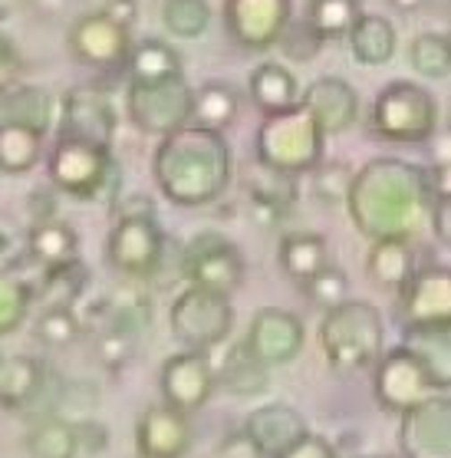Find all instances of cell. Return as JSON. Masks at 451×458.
<instances>
[{
    "label": "cell",
    "mask_w": 451,
    "mask_h": 458,
    "mask_svg": "<svg viewBox=\"0 0 451 458\" xmlns=\"http://www.w3.org/2000/svg\"><path fill=\"white\" fill-rule=\"evenodd\" d=\"M347 208L369 241H412L431 211L429 172L402 158H372L353 172Z\"/></svg>",
    "instance_id": "obj_1"
},
{
    "label": "cell",
    "mask_w": 451,
    "mask_h": 458,
    "mask_svg": "<svg viewBox=\"0 0 451 458\" xmlns=\"http://www.w3.org/2000/svg\"><path fill=\"white\" fill-rule=\"evenodd\" d=\"M152 172L155 185L171 205L201 208L218 201L231 185V146L218 129L188 123L158 142Z\"/></svg>",
    "instance_id": "obj_2"
},
{
    "label": "cell",
    "mask_w": 451,
    "mask_h": 458,
    "mask_svg": "<svg viewBox=\"0 0 451 458\" xmlns=\"http://www.w3.org/2000/svg\"><path fill=\"white\" fill-rule=\"evenodd\" d=\"M320 350L336 373L372 369L386 350V323L369 301H343L320 323Z\"/></svg>",
    "instance_id": "obj_3"
},
{
    "label": "cell",
    "mask_w": 451,
    "mask_h": 458,
    "mask_svg": "<svg viewBox=\"0 0 451 458\" xmlns=\"http://www.w3.org/2000/svg\"><path fill=\"white\" fill-rule=\"evenodd\" d=\"M323 148L326 132L304 103L287 113L263 115L261 129H257V158L263 165L290 172V175H304V172L320 168Z\"/></svg>",
    "instance_id": "obj_4"
},
{
    "label": "cell",
    "mask_w": 451,
    "mask_h": 458,
    "mask_svg": "<svg viewBox=\"0 0 451 458\" xmlns=\"http://www.w3.org/2000/svg\"><path fill=\"white\" fill-rule=\"evenodd\" d=\"M50 182L56 191L70 199L96 201L119 195V165L113 148L86 142V139L60 136L56 148L50 152Z\"/></svg>",
    "instance_id": "obj_5"
},
{
    "label": "cell",
    "mask_w": 451,
    "mask_h": 458,
    "mask_svg": "<svg viewBox=\"0 0 451 458\" xmlns=\"http://www.w3.org/2000/svg\"><path fill=\"white\" fill-rule=\"evenodd\" d=\"M369 129L388 142H429L438 129V103L429 89L409 80H396L379 89L369 113Z\"/></svg>",
    "instance_id": "obj_6"
},
{
    "label": "cell",
    "mask_w": 451,
    "mask_h": 458,
    "mask_svg": "<svg viewBox=\"0 0 451 458\" xmlns=\"http://www.w3.org/2000/svg\"><path fill=\"white\" fill-rule=\"evenodd\" d=\"M129 119L146 136L165 139L179 132L181 125L195 115V89L188 86L185 73L162 76V80H132L126 96Z\"/></svg>",
    "instance_id": "obj_7"
},
{
    "label": "cell",
    "mask_w": 451,
    "mask_h": 458,
    "mask_svg": "<svg viewBox=\"0 0 451 458\" xmlns=\"http://www.w3.org/2000/svg\"><path fill=\"white\" fill-rule=\"evenodd\" d=\"M168 323H171L175 340H179L185 350L208 353V350L224 344L228 334H231V327H234L231 297L191 284V287H185V291L171 301Z\"/></svg>",
    "instance_id": "obj_8"
},
{
    "label": "cell",
    "mask_w": 451,
    "mask_h": 458,
    "mask_svg": "<svg viewBox=\"0 0 451 458\" xmlns=\"http://www.w3.org/2000/svg\"><path fill=\"white\" fill-rule=\"evenodd\" d=\"M181 274L195 287L231 297L244 284V258L231 238L218 231H201L181 248Z\"/></svg>",
    "instance_id": "obj_9"
},
{
    "label": "cell",
    "mask_w": 451,
    "mask_h": 458,
    "mask_svg": "<svg viewBox=\"0 0 451 458\" xmlns=\"http://www.w3.org/2000/svg\"><path fill=\"white\" fill-rule=\"evenodd\" d=\"M105 260L113 271L126 274L132 281L158 274L162 260H165V234L155 225V218H148V215L119 218L116 228L105 238Z\"/></svg>",
    "instance_id": "obj_10"
},
{
    "label": "cell",
    "mask_w": 451,
    "mask_h": 458,
    "mask_svg": "<svg viewBox=\"0 0 451 458\" xmlns=\"http://www.w3.org/2000/svg\"><path fill=\"white\" fill-rule=\"evenodd\" d=\"M399 452L405 458H451V396L431 393L402 412Z\"/></svg>",
    "instance_id": "obj_11"
},
{
    "label": "cell",
    "mask_w": 451,
    "mask_h": 458,
    "mask_svg": "<svg viewBox=\"0 0 451 458\" xmlns=\"http://www.w3.org/2000/svg\"><path fill=\"white\" fill-rule=\"evenodd\" d=\"M372 393H376V403L386 412L402 416L405 409L431 396L435 389L429 386V376H425L419 360L412 356V350L399 344L392 350H382V356L372 366Z\"/></svg>",
    "instance_id": "obj_12"
},
{
    "label": "cell",
    "mask_w": 451,
    "mask_h": 458,
    "mask_svg": "<svg viewBox=\"0 0 451 458\" xmlns=\"http://www.w3.org/2000/svg\"><path fill=\"white\" fill-rule=\"evenodd\" d=\"M396 317L402 330L451 323V267L429 264L412 274V281L399 291Z\"/></svg>",
    "instance_id": "obj_13"
},
{
    "label": "cell",
    "mask_w": 451,
    "mask_h": 458,
    "mask_svg": "<svg viewBox=\"0 0 451 458\" xmlns=\"http://www.w3.org/2000/svg\"><path fill=\"white\" fill-rule=\"evenodd\" d=\"M228 33L247 50L277 47L287 23L294 21V0H228L224 4Z\"/></svg>",
    "instance_id": "obj_14"
},
{
    "label": "cell",
    "mask_w": 451,
    "mask_h": 458,
    "mask_svg": "<svg viewBox=\"0 0 451 458\" xmlns=\"http://www.w3.org/2000/svg\"><path fill=\"white\" fill-rule=\"evenodd\" d=\"M162 386V403L181 409V412H198L201 406H208L211 393H214V366H211L208 353L201 350H185V353L168 356L158 376Z\"/></svg>",
    "instance_id": "obj_15"
},
{
    "label": "cell",
    "mask_w": 451,
    "mask_h": 458,
    "mask_svg": "<svg viewBox=\"0 0 451 458\" xmlns=\"http://www.w3.org/2000/svg\"><path fill=\"white\" fill-rule=\"evenodd\" d=\"M70 50L79 63L96 70H122L132 53V30L109 21L103 11L86 13L70 30Z\"/></svg>",
    "instance_id": "obj_16"
},
{
    "label": "cell",
    "mask_w": 451,
    "mask_h": 458,
    "mask_svg": "<svg viewBox=\"0 0 451 458\" xmlns=\"http://www.w3.org/2000/svg\"><path fill=\"white\" fill-rule=\"evenodd\" d=\"M195 445L188 412L168 406H148L136 422V448L142 458H185Z\"/></svg>",
    "instance_id": "obj_17"
},
{
    "label": "cell",
    "mask_w": 451,
    "mask_h": 458,
    "mask_svg": "<svg viewBox=\"0 0 451 458\" xmlns=\"http://www.w3.org/2000/svg\"><path fill=\"white\" fill-rule=\"evenodd\" d=\"M60 136L86 139L96 146L113 148L116 136V109L103 89H70L60 106Z\"/></svg>",
    "instance_id": "obj_18"
},
{
    "label": "cell",
    "mask_w": 451,
    "mask_h": 458,
    "mask_svg": "<svg viewBox=\"0 0 451 458\" xmlns=\"http://www.w3.org/2000/svg\"><path fill=\"white\" fill-rule=\"evenodd\" d=\"M244 344L261 356L267 366H284L304 350V323L284 307H261L254 313Z\"/></svg>",
    "instance_id": "obj_19"
},
{
    "label": "cell",
    "mask_w": 451,
    "mask_h": 458,
    "mask_svg": "<svg viewBox=\"0 0 451 458\" xmlns=\"http://www.w3.org/2000/svg\"><path fill=\"white\" fill-rule=\"evenodd\" d=\"M244 432L261 445V452L267 458H280L284 452H290L310 428H306V419L300 416L294 406L271 403V406L254 409L251 416H247V422H244Z\"/></svg>",
    "instance_id": "obj_20"
},
{
    "label": "cell",
    "mask_w": 451,
    "mask_h": 458,
    "mask_svg": "<svg viewBox=\"0 0 451 458\" xmlns=\"http://www.w3.org/2000/svg\"><path fill=\"white\" fill-rule=\"evenodd\" d=\"M300 103L313 113V119L320 123V129H323L326 136L347 132L359 115L356 89H353L347 80H339V76H323V80H316V83L304 93Z\"/></svg>",
    "instance_id": "obj_21"
},
{
    "label": "cell",
    "mask_w": 451,
    "mask_h": 458,
    "mask_svg": "<svg viewBox=\"0 0 451 458\" xmlns=\"http://www.w3.org/2000/svg\"><path fill=\"white\" fill-rule=\"evenodd\" d=\"M402 346L422 363L435 393L451 389V323L441 327H412L402 336Z\"/></svg>",
    "instance_id": "obj_22"
},
{
    "label": "cell",
    "mask_w": 451,
    "mask_h": 458,
    "mask_svg": "<svg viewBox=\"0 0 451 458\" xmlns=\"http://www.w3.org/2000/svg\"><path fill=\"white\" fill-rule=\"evenodd\" d=\"M214 383H218L228 396H238V399L263 396L267 386H271V366L263 363L247 344H238V346H231V353L224 356L221 369L214 373Z\"/></svg>",
    "instance_id": "obj_23"
},
{
    "label": "cell",
    "mask_w": 451,
    "mask_h": 458,
    "mask_svg": "<svg viewBox=\"0 0 451 458\" xmlns=\"http://www.w3.org/2000/svg\"><path fill=\"white\" fill-rule=\"evenodd\" d=\"M366 271L382 291L399 293L412 281V274L419 271V258H415V248H412L409 241L382 238V241H372V248H369Z\"/></svg>",
    "instance_id": "obj_24"
},
{
    "label": "cell",
    "mask_w": 451,
    "mask_h": 458,
    "mask_svg": "<svg viewBox=\"0 0 451 458\" xmlns=\"http://www.w3.org/2000/svg\"><path fill=\"white\" fill-rule=\"evenodd\" d=\"M247 93H251V103L263 115L287 113V109L300 106V99H304L296 76L280 63H261L251 73V80H247Z\"/></svg>",
    "instance_id": "obj_25"
},
{
    "label": "cell",
    "mask_w": 451,
    "mask_h": 458,
    "mask_svg": "<svg viewBox=\"0 0 451 458\" xmlns=\"http://www.w3.org/2000/svg\"><path fill=\"white\" fill-rule=\"evenodd\" d=\"M46 369L40 360L33 356H7L0 363V409L7 412H21L30 409L37 393L43 389Z\"/></svg>",
    "instance_id": "obj_26"
},
{
    "label": "cell",
    "mask_w": 451,
    "mask_h": 458,
    "mask_svg": "<svg viewBox=\"0 0 451 458\" xmlns=\"http://www.w3.org/2000/svg\"><path fill=\"white\" fill-rule=\"evenodd\" d=\"M21 123L46 136L53 125V96L40 86H17L0 93V123Z\"/></svg>",
    "instance_id": "obj_27"
},
{
    "label": "cell",
    "mask_w": 451,
    "mask_h": 458,
    "mask_svg": "<svg viewBox=\"0 0 451 458\" xmlns=\"http://www.w3.org/2000/svg\"><path fill=\"white\" fill-rule=\"evenodd\" d=\"M349 50L363 66H386L396 56V27L379 13H359L353 30L347 33Z\"/></svg>",
    "instance_id": "obj_28"
},
{
    "label": "cell",
    "mask_w": 451,
    "mask_h": 458,
    "mask_svg": "<svg viewBox=\"0 0 451 458\" xmlns=\"http://www.w3.org/2000/svg\"><path fill=\"white\" fill-rule=\"evenodd\" d=\"M27 254L40 264L43 271L46 267H63V264H73L76 254H79V238L63 221H37L33 231L27 234Z\"/></svg>",
    "instance_id": "obj_29"
},
{
    "label": "cell",
    "mask_w": 451,
    "mask_h": 458,
    "mask_svg": "<svg viewBox=\"0 0 451 458\" xmlns=\"http://www.w3.org/2000/svg\"><path fill=\"white\" fill-rule=\"evenodd\" d=\"M330 264V254H326V238L323 234H313V231H296V234H287L280 241V267L290 281L306 284L310 277L323 271Z\"/></svg>",
    "instance_id": "obj_30"
},
{
    "label": "cell",
    "mask_w": 451,
    "mask_h": 458,
    "mask_svg": "<svg viewBox=\"0 0 451 458\" xmlns=\"http://www.w3.org/2000/svg\"><path fill=\"white\" fill-rule=\"evenodd\" d=\"M244 185H247V195H251L254 201H263V205L277 208L280 215H287V211L294 208L296 175H290V172L263 165L261 158H257V162L247 165V172H244Z\"/></svg>",
    "instance_id": "obj_31"
},
{
    "label": "cell",
    "mask_w": 451,
    "mask_h": 458,
    "mask_svg": "<svg viewBox=\"0 0 451 458\" xmlns=\"http://www.w3.org/2000/svg\"><path fill=\"white\" fill-rule=\"evenodd\" d=\"M43 152V136L33 132L21 123H0V172H11V175H21V172H30L37 162H40Z\"/></svg>",
    "instance_id": "obj_32"
},
{
    "label": "cell",
    "mask_w": 451,
    "mask_h": 458,
    "mask_svg": "<svg viewBox=\"0 0 451 458\" xmlns=\"http://www.w3.org/2000/svg\"><path fill=\"white\" fill-rule=\"evenodd\" d=\"M27 448L33 458H79L76 428L63 416H43L27 436Z\"/></svg>",
    "instance_id": "obj_33"
},
{
    "label": "cell",
    "mask_w": 451,
    "mask_h": 458,
    "mask_svg": "<svg viewBox=\"0 0 451 458\" xmlns=\"http://www.w3.org/2000/svg\"><path fill=\"white\" fill-rule=\"evenodd\" d=\"M89 287V267L73 260L63 267H46L33 301H46V307H73V301Z\"/></svg>",
    "instance_id": "obj_34"
},
{
    "label": "cell",
    "mask_w": 451,
    "mask_h": 458,
    "mask_svg": "<svg viewBox=\"0 0 451 458\" xmlns=\"http://www.w3.org/2000/svg\"><path fill=\"white\" fill-rule=\"evenodd\" d=\"M238 109H241V96L234 93L228 83H205L201 89H195V123L208 125V129H218L224 132L228 125L238 119Z\"/></svg>",
    "instance_id": "obj_35"
},
{
    "label": "cell",
    "mask_w": 451,
    "mask_h": 458,
    "mask_svg": "<svg viewBox=\"0 0 451 458\" xmlns=\"http://www.w3.org/2000/svg\"><path fill=\"white\" fill-rule=\"evenodd\" d=\"M126 66L132 80H162L181 73V56L165 40H142L132 47Z\"/></svg>",
    "instance_id": "obj_36"
},
{
    "label": "cell",
    "mask_w": 451,
    "mask_h": 458,
    "mask_svg": "<svg viewBox=\"0 0 451 458\" xmlns=\"http://www.w3.org/2000/svg\"><path fill=\"white\" fill-rule=\"evenodd\" d=\"M359 4L356 0H310V11L306 21L323 40H336V37H347L353 30V23L359 21Z\"/></svg>",
    "instance_id": "obj_37"
},
{
    "label": "cell",
    "mask_w": 451,
    "mask_h": 458,
    "mask_svg": "<svg viewBox=\"0 0 451 458\" xmlns=\"http://www.w3.org/2000/svg\"><path fill=\"white\" fill-rule=\"evenodd\" d=\"M162 23L171 37L198 40L211 23V4L208 0H165L162 4Z\"/></svg>",
    "instance_id": "obj_38"
},
{
    "label": "cell",
    "mask_w": 451,
    "mask_h": 458,
    "mask_svg": "<svg viewBox=\"0 0 451 458\" xmlns=\"http://www.w3.org/2000/svg\"><path fill=\"white\" fill-rule=\"evenodd\" d=\"M33 336L50 350H63L83 336V320L73 313V307H46L33 323Z\"/></svg>",
    "instance_id": "obj_39"
},
{
    "label": "cell",
    "mask_w": 451,
    "mask_h": 458,
    "mask_svg": "<svg viewBox=\"0 0 451 458\" xmlns=\"http://www.w3.org/2000/svg\"><path fill=\"white\" fill-rule=\"evenodd\" d=\"M412 66L425 80H448L451 76V37L448 33H422L409 50Z\"/></svg>",
    "instance_id": "obj_40"
},
{
    "label": "cell",
    "mask_w": 451,
    "mask_h": 458,
    "mask_svg": "<svg viewBox=\"0 0 451 458\" xmlns=\"http://www.w3.org/2000/svg\"><path fill=\"white\" fill-rule=\"evenodd\" d=\"M33 303V287L21 274L0 271V336L23 327Z\"/></svg>",
    "instance_id": "obj_41"
},
{
    "label": "cell",
    "mask_w": 451,
    "mask_h": 458,
    "mask_svg": "<svg viewBox=\"0 0 451 458\" xmlns=\"http://www.w3.org/2000/svg\"><path fill=\"white\" fill-rule=\"evenodd\" d=\"M152 323V307H148L146 297H129V301H113L105 303V330L126 336V340H136V336L146 334V327Z\"/></svg>",
    "instance_id": "obj_42"
},
{
    "label": "cell",
    "mask_w": 451,
    "mask_h": 458,
    "mask_svg": "<svg viewBox=\"0 0 451 458\" xmlns=\"http://www.w3.org/2000/svg\"><path fill=\"white\" fill-rule=\"evenodd\" d=\"M300 287H304L306 297H310L316 307H323V310H333V307H339L343 301H349L347 274L336 271V267H330V264H326L316 277H310L306 284H300Z\"/></svg>",
    "instance_id": "obj_43"
},
{
    "label": "cell",
    "mask_w": 451,
    "mask_h": 458,
    "mask_svg": "<svg viewBox=\"0 0 451 458\" xmlns=\"http://www.w3.org/2000/svg\"><path fill=\"white\" fill-rule=\"evenodd\" d=\"M277 47H284V53L294 56V60H313L320 47H323V37L310 27V21H290L284 37L277 40Z\"/></svg>",
    "instance_id": "obj_44"
},
{
    "label": "cell",
    "mask_w": 451,
    "mask_h": 458,
    "mask_svg": "<svg viewBox=\"0 0 451 458\" xmlns=\"http://www.w3.org/2000/svg\"><path fill=\"white\" fill-rule=\"evenodd\" d=\"M316 172V199H323L326 205H347L349 185H353V172L347 165H320Z\"/></svg>",
    "instance_id": "obj_45"
},
{
    "label": "cell",
    "mask_w": 451,
    "mask_h": 458,
    "mask_svg": "<svg viewBox=\"0 0 451 458\" xmlns=\"http://www.w3.org/2000/svg\"><path fill=\"white\" fill-rule=\"evenodd\" d=\"M129 356H132V340L113 334V330H105L99 336V360H103V366L109 373H119L129 363Z\"/></svg>",
    "instance_id": "obj_46"
},
{
    "label": "cell",
    "mask_w": 451,
    "mask_h": 458,
    "mask_svg": "<svg viewBox=\"0 0 451 458\" xmlns=\"http://www.w3.org/2000/svg\"><path fill=\"white\" fill-rule=\"evenodd\" d=\"M76 428V448L83 455H103L109 448V428L103 422H93V419H83V422H73Z\"/></svg>",
    "instance_id": "obj_47"
},
{
    "label": "cell",
    "mask_w": 451,
    "mask_h": 458,
    "mask_svg": "<svg viewBox=\"0 0 451 458\" xmlns=\"http://www.w3.org/2000/svg\"><path fill=\"white\" fill-rule=\"evenodd\" d=\"M218 458H267V455H263L261 445L244 428H238V432H228V436L221 438Z\"/></svg>",
    "instance_id": "obj_48"
},
{
    "label": "cell",
    "mask_w": 451,
    "mask_h": 458,
    "mask_svg": "<svg viewBox=\"0 0 451 458\" xmlns=\"http://www.w3.org/2000/svg\"><path fill=\"white\" fill-rule=\"evenodd\" d=\"M280 458H339L336 455V448L326 442L323 436H313V432H306L300 442H296L290 452H284Z\"/></svg>",
    "instance_id": "obj_49"
},
{
    "label": "cell",
    "mask_w": 451,
    "mask_h": 458,
    "mask_svg": "<svg viewBox=\"0 0 451 458\" xmlns=\"http://www.w3.org/2000/svg\"><path fill=\"white\" fill-rule=\"evenodd\" d=\"M17 76H21V56L13 50V43L0 33V93L11 89L17 83Z\"/></svg>",
    "instance_id": "obj_50"
},
{
    "label": "cell",
    "mask_w": 451,
    "mask_h": 458,
    "mask_svg": "<svg viewBox=\"0 0 451 458\" xmlns=\"http://www.w3.org/2000/svg\"><path fill=\"white\" fill-rule=\"evenodd\" d=\"M429 225H431V231H435V238H438L445 248H451V199L431 201Z\"/></svg>",
    "instance_id": "obj_51"
},
{
    "label": "cell",
    "mask_w": 451,
    "mask_h": 458,
    "mask_svg": "<svg viewBox=\"0 0 451 458\" xmlns=\"http://www.w3.org/2000/svg\"><path fill=\"white\" fill-rule=\"evenodd\" d=\"M103 13L109 17V21H116L119 27L132 30L136 21H138V0H109Z\"/></svg>",
    "instance_id": "obj_52"
},
{
    "label": "cell",
    "mask_w": 451,
    "mask_h": 458,
    "mask_svg": "<svg viewBox=\"0 0 451 458\" xmlns=\"http://www.w3.org/2000/svg\"><path fill=\"white\" fill-rule=\"evenodd\" d=\"M429 188H431V201L435 199H451V158L448 162H438V165H429Z\"/></svg>",
    "instance_id": "obj_53"
},
{
    "label": "cell",
    "mask_w": 451,
    "mask_h": 458,
    "mask_svg": "<svg viewBox=\"0 0 451 458\" xmlns=\"http://www.w3.org/2000/svg\"><path fill=\"white\" fill-rule=\"evenodd\" d=\"M30 211L37 221H53L56 218V195H50L46 188H37L30 195Z\"/></svg>",
    "instance_id": "obj_54"
},
{
    "label": "cell",
    "mask_w": 451,
    "mask_h": 458,
    "mask_svg": "<svg viewBox=\"0 0 451 458\" xmlns=\"http://www.w3.org/2000/svg\"><path fill=\"white\" fill-rule=\"evenodd\" d=\"M116 215L119 218H136V215H148V218H155V208H152V201L142 199V195H136V199L122 201V205H116Z\"/></svg>",
    "instance_id": "obj_55"
},
{
    "label": "cell",
    "mask_w": 451,
    "mask_h": 458,
    "mask_svg": "<svg viewBox=\"0 0 451 458\" xmlns=\"http://www.w3.org/2000/svg\"><path fill=\"white\" fill-rule=\"evenodd\" d=\"M399 11H405V13H412V11H419L422 7V0H392Z\"/></svg>",
    "instance_id": "obj_56"
},
{
    "label": "cell",
    "mask_w": 451,
    "mask_h": 458,
    "mask_svg": "<svg viewBox=\"0 0 451 458\" xmlns=\"http://www.w3.org/2000/svg\"><path fill=\"white\" fill-rule=\"evenodd\" d=\"M7 248H11V238H7V231L0 228V254H4Z\"/></svg>",
    "instance_id": "obj_57"
},
{
    "label": "cell",
    "mask_w": 451,
    "mask_h": 458,
    "mask_svg": "<svg viewBox=\"0 0 451 458\" xmlns=\"http://www.w3.org/2000/svg\"><path fill=\"white\" fill-rule=\"evenodd\" d=\"M382 458H405V455H382Z\"/></svg>",
    "instance_id": "obj_58"
},
{
    "label": "cell",
    "mask_w": 451,
    "mask_h": 458,
    "mask_svg": "<svg viewBox=\"0 0 451 458\" xmlns=\"http://www.w3.org/2000/svg\"><path fill=\"white\" fill-rule=\"evenodd\" d=\"M0 363H4V356H0Z\"/></svg>",
    "instance_id": "obj_59"
}]
</instances>
